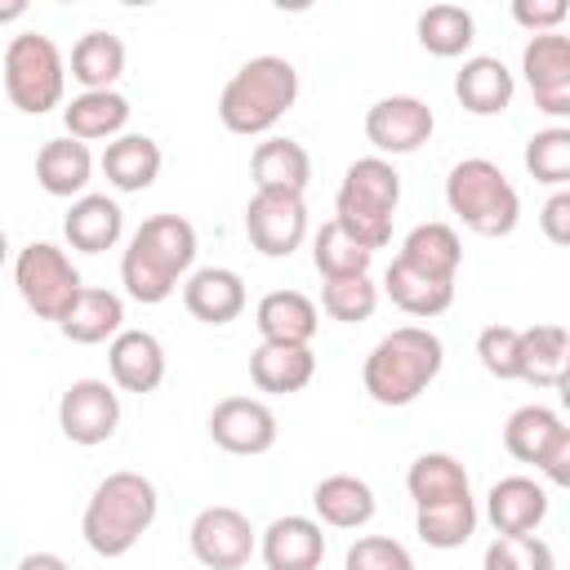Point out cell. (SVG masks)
Masks as SVG:
<instances>
[{
	"label": "cell",
	"instance_id": "1",
	"mask_svg": "<svg viewBox=\"0 0 570 570\" xmlns=\"http://www.w3.org/2000/svg\"><path fill=\"white\" fill-rule=\"evenodd\" d=\"M196 263V227L178 214H151L120 254V285L134 303H165Z\"/></svg>",
	"mask_w": 570,
	"mask_h": 570
},
{
	"label": "cell",
	"instance_id": "2",
	"mask_svg": "<svg viewBox=\"0 0 570 570\" xmlns=\"http://www.w3.org/2000/svg\"><path fill=\"white\" fill-rule=\"evenodd\" d=\"M441 365H445L441 338L423 325H401L370 347V356L361 365V387L374 405L401 410V405H414L432 387Z\"/></svg>",
	"mask_w": 570,
	"mask_h": 570
},
{
	"label": "cell",
	"instance_id": "3",
	"mask_svg": "<svg viewBox=\"0 0 570 570\" xmlns=\"http://www.w3.org/2000/svg\"><path fill=\"white\" fill-rule=\"evenodd\" d=\"M156 512H160V494L142 472H129V468L125 472H107L94 485L89 503H85L80 534H85L89 552L111 561V557L134 552V543L151 530Z\"/></svg>",
	"mask_w": 570,
	"mask_h": 570
},
{
	"label": "cell",
	"instance_id": "4",
	"mask_svg": "<svg viewBox=\"0 0 570 570\" xmlns=\"http://www.w3.org/2000/svg\"><path fill=\"white\" fill-rule=\"evenodd\" d=\"M298 102V71L281 53L249 58L218 94V120L227 134L258 138Z\"/></svg>",
	"mask_w": 570,
	"mask_h": 570
},
{
	"label": "cell",
	"instance_id": "5",
	"mask_svg": "<svg viewBox=\"0 0 570 570\" xmlns=\"http://www.w3.org/2000/svg\"><path fill=\"white\" fill-rule=\"evenodd\" d=\"M401 205V174L383 156H361L347 165L338 196H334V223L365 245L370 254L392 240V214Z\"/></svg>",
	"mask_w": 570,
	"mask_h": 570
},
{
	"label": "cell",
	"instance_id": "6",
	"mask_svg": "<svg viewBox=\"0 0 570 570\" xmlns=\"http://www.w3.org/2000/svg\"><path fill=\"white\" fill-rule=\"evenodd\" d=\"M445 205H450V214L468 232H476L485 240L512 236L517 223H521V196H517V187L485 156H468V160H459L450 169V178H445Z\"/></svg>",
	"mask_w": 570,
	"mask_h": 570
},
{
	"label": "cell",
	"instance_id": "7",
	"mask_svg": "<svg viewBox=\"0 0 570 570\" xmlns=\"http://www.w3.org/2000/svg\"><path fill=\"white\" fill-rule=\"evenodd\" d=\"M0 71H4V94L18 111L27 116H45L62 102V89H67V62L58 53V45L45 36V31H22L4 45V58H0Z\"/></svg>",
	"mask_w": 570,
	"mask_h": 570
},
{
	"label": "cell",
	"instance_id": "8",
	"mask_svg": "<svg viewBox=\"0 0 570 570\" xmlns=\"http://www.w3.org/2000/svg\"><path fill=\"white\" fill-rule=\"evenodd\" d=\"M13 285H18L22 303L40 321H53V325L67 316V307L85 289L80 285V272L71 267V258L58 245H49V240H31L27 249H18V258H13Z\"/></svg>",
	"mask_w": 570,
	"mask_h": 570
},
{
	"label": "cell",
	"instance_id": "9",
	"mask_svg": "<svg viewBox=\"0 0 570 570\" xmlns=\"http://www.w3.org/2000/svg\"><path fill=\"white\" fill-rule=\"evenodd\" d=\"M187 543L205 570H240L258 552V530L249 525V517L240 508L214 503V508H200L191 517Z\"/></svg>",
	"mask_w": 570,
	"mask_h": 570
},
{
	"label": "cell",
	"instance_id": "10",
	"mask_svg": "<svg viewBox=\"0 0 570 570\" xmlns=\"http://www.w3.org/2000/svg\"><path fill=\"white\" fill-rule=\"evenodd\" d=\"M245 236L263 258H289L307 236V205L303 196L254 191L245 205Z\"/></svg>",
	"mask_w": 570,
	"mask_h": 570
},
{
	"label": "cell",
	"instance_id": "11",
	"mask_svg": "<svg viewBox=\"0 0 570 570\" xmlns=\"http://www.w3.org/2000/svg\"><path fill=\"white\" fill-rule=\"evenodd\" d=\"M120 423V396L102 379H76L58 396V428L71 445H102L116 436Z\"/></svg>",
	"mask_w": 570,
	"mask_h": 570
},
{
	"label": "cell",
	"instance_id": "12",
	"mask_svg": "<svg viewBox=\"0 0 570 570\" xmlns=\"http://www.w3.org/2000/svg\"><path fill=\"white\" fill-rule=\"evenodd\" d=\"M432 129H436V116L414 94L379 98L365 111V138L374 142L379 156H410V151H419L432 138Z\"/></svg>",
	"mask_w": 570,
	"mask_h": 570
},
{
	"label": "cell",
	"instance_id": "13",
	"mask_svg": "<svg viewBox=\"0 0 570 570\" xmlns=\"http://www.w3.org/2000/svg\"><path fill=\"white\" fill-rule=\"evenodd\" d=\"M521 71L543 116H570V40L561 31L530 36L521 49Z\"/></svg>",
	"mask_w": 570,
	"mask_h": 570
},
{
	"label": "cell",
	"instance_id": "14",
	"mask_svg": "<svg viewBox=\"0 0 570 570\" xmlns=\"http://www.w3.org/2000/svg\"><path fill=\"white\" fill-rule=\"evenodd\" d=\"M209 436L218 450L254 459L276 445V414L258 396H223L209 414Z\"/></svg>",
	"mask_w": 570,
	"mask_h": 570
},
{
	"label": "cell",
	"instance_id": "15",
	"mask_svg": "<svg viewBox=\"0 0 570 570\" xmlns=\"http://www.w3.org/2000/svg\"><path fill=\"white\" fill-rule=\"evenodd\" d=\"M258 557L267 570H321L325 561V534L312 517H276L258 534Z\"/></svg>",
	"mask_w": 570,
	"mask_h": 570
},
{
	"label": "cell",
	"instance_id": "16",
	"mask_svg": "<svg viewBox=\"0 0 570 570\" xmlns=\"http://www.w3.org/2000/svg\"><path fill=\"white\" fill-rule=\"evenodd\" d=\"M107 370L120 392H156L165 383V347L147 330H120L107 347Z\"/></svg>",
	"mask_w": 570,
	"mask_h": 570
},
{
	"label": "cell",
	"instance_id": "17",
	"mask_svg": "<svg viewBox=\"0 0 570 570\" xmlns=\"http://www.w3.org/2000/svg\"><path fill=\"white\" fill-rule=\"evenodd\" d=\"M485 517L494 534H534L548 517V490L534 476H503L485 494Z\"/></svg>",
	"mask_w": 570,
	"mask_h": 570
},
{
	"label": "cell",
	"instance_id": "18",
	"mask_svg": "<svg viewBox=\"0 0 570 570\" xmlns=\"http://www.w3.org/2000/svg\"><path fill=\"white\" fill-rule=\"evenodd\" d=\"M183 307L205 325H227L245 312V281L232 267H196L183 281Z\"/></svg>",
	"mask_w": 570,
	"mask_h": 570
},
{
	"label": "cell",
	"instance_id": "19",
	"mask_svg": "<svg viewBox=\"0 0 570 570\" xmlns=\"http://www.w3.org/2000/svg\"><path fill=\"white\" fill-rule=\"evenodd\" d=\"M512 94H517V80L503 67V58H494V53L468 58L459 67V76H454V98L472 116H499V111H508L512 107Z\"/></svg>",
	"mask_w": 570,
	"mask_h": 570
},
{
	"label": "cell",
	"instance_id": "20",
	"mask_svg": "<svg viewBox=\"0 0 570 570\" xmlns=\"http://www.w3.org/2000/svg\"><path fill=\"white\" fill-rule=\"evenodd\" d=\"M254 325H258L263 343H298V347H312L316 325H321V312L298 289H272V294L258 298Z\"/></svg>",
	"mask_w": 570,
	"mask_h": 570
},
{
	"label": "cell",
	"instance_id": "21",
	"mask_svg": "<svg viewBox=\"0 0 570 570\" xmlns=\"http://www.w3.org/2000/svg\"><path fill=\"white\" fill-rule=\"evenodd\" d=\"M316 374V352L298 343H258L249 352V383L267 396L303 392Z\"/></svg>",
	"mask_w": 570,
	"mask_h": 570
},
{
	"label": "cell",
	"instance_id": "22",
	"mask_svg": "<svg viewBox=\"0 0 570 570\" xmlns=\"http://www.w3.org/2000/svg\"><path fill=\"white\" fill-rule=\"evenodd\" d=\"M254 191H281V196H303L312 183V156L294 138H267L249 156Z\"/></svg>",
	"mask_w": 570,
	"mask_h": 570
},
{
	"label": "cell",
	"instance_id": "23",
	"mask_svg": "<svg viewBox=\"0 0 570 570\" xmlns=\"http://www.w3.org/2000/svg\"><path fill=\"white\" fill-rule=\"evenodd\" d=\"M570 334L566 325H530L517 338V379L534 387H566Z\"/></svg>",
	"mask_w": 570,
	"mask_h": 570
},
{
	"label": "cell",
	"instance_id": "24",
	"mask_svg": "<svg viewBox=\"0 0 570 570\" xmlns=\"http://www.w3.org/2000/svg\"><path fill=\"white\" fill-rule=\"evenodd\" d=\"M312 508H316V521L330 525V530H361L374 521V490L370 481L352 476V472H334L325 481H316L312 490Z\"/></svg>",
	"mask_w": 570,
	"mask_h": 570
},
{
	"label": "cell",
	"instance_id": "25",
	"mask_svg": "<svg viewBox=\"0 0 570 570\" xmlns=\"http://www.w3.org/2000/svg\"><path fill=\"white\" fill-rule=\"evenodd\" d=\"M89 178H94L89 142H76V138H49V142L36 151V183H40L45 196H58V200L85 196Z\"/></svg>",
	"mask_w": 570,
	"mask_h": 570
},
{
	"label": "cell",
	"instance_id": "26",
	"mask_svg": "<svg viewBox=\"0 0 570 570\" xmlns=\"http://www.w3.org/2000/svg\"><path fill=\"white\" fill-rule=\"evenodd\" d=\"M62 125H67V138H76V142H102V138L111 142L129 125V98L116 94V89L76 94L62 107Z\"/></svg>",
	"mask_w": 570,
	"mask_h": 570
},
{
	"label": "cell",
	"instance_id": "27",
	"mask_svg": "<svg viewBox=\"0 0 570 570\" xmlns=\"http://www.w3.org/2000/svg\"><path fill=\"white\" fill-rule=\"evenodd\" d=\"M58 330H62V338H71V343H80V347L107 343V338H116V334L125 330V303H120V294H111V289L85 285V289L76 294V303L67 307V316L58 321Z\"/></svg>",
	"mask_w": 570,
	"mask_h": 570
},
{
	"label": "cell",
	"instance_id": "28",
	"mask_svg": "<svg viewBox=\"0 0 570 570\" xmlns=\"http://www.w3.org/2000/svg\"><path fill=\"white\" fill-rule=\"evenodd\" d=\"M98 165L116 191H147L160 178V142L147 134H120L107 142Z\"/></svg>",
	"mask_w": 570,
	"mask_h": 570
},
{
	"label": "cell",
	"instance_id": "29",
	"mask_svg": "<svg viewBox=\"0 0 570 570\" xmlns=\"http://www.w3.org/2000/svg\"><path fill=\"white\" fill-rule=\"evenodd\" d=\"M125 232V214L111 196H76L67 218H62V236L71 240V249L80 254H102L120 240Z\"/></svg>",
	"mask_w": 570,
	"mask_h": 570
},
{
	"label": "cell",
	"instance_id": "30",
	"mask_svg": "<svg viewBox=\"0 0 570 570\" xmlns=\"http://www.w3.org/2000/svg\"><path fill=\"white\" fill-rule=\"evenodd\" d=\"M383 289H387V298H392L405 316H419V321L441 316V312H450V303H454V281H436V276H428V272H414V267L401 263V258L387 263Z\"/></svg>",
	"mask_w": 570,
	"mask_h": 570
},
{
	"label": "cell",
	"instance_id": "31",
	"mask_svg": "<svg viewBox=\"0 0 570 570\" xmlns=\"http://www.w3.org/2000/svg\"><path fill=\"white\" fill-rule=\"evenodd\" d=\"M401 263H410L414 272H428L436 281H459L463 267V245L459 232L450 223H419L405 240H401Z\"/></svg>",
	"mask_w": 570,
	"mask_h": 570
},
{
	"label": "cell",
	"instance_id": "32",
	"mask_svg": "<svg viewBox=\"0 0 570 570\" xmlns=\"http://www.w3.org/2000/svg\"><path fill=\"white\" fill-rule=\"evenodd\" d=\"M405 490L414 499V508H428V503H441V499H459V494H472L468 485V468L445 454V450H428L410 463L405 472Z\"/></svg>",
	"mask_w": 570,
	"mask_h": 570
},
{
	"label": "cell",
	"instance_id": "33",
	"mask_svg": "<svg viewBox=\"0 0 570 570\" xmlns=\"http://www.w3.org/2000/svg\"><path fill=\"white\" fill-rule=\"evenodd\" d=\"M125 71V45L111 31H85L71 49V80L80 85V94L94 89H111Z\"/></svg>",
	"mask_w": 570,
	"mask_h": 570
},
{
	"label": "cell",
	"instance_id": "34",
	"mask_svg": "<svg viewBox=\"0 0 570 570\" xmlns=\"http://www.w3.org/2000/svg\"><path fill=\"white\" fill-rule=\"evenodd\" d=\"M414 530L428 548H463L476 530V499L472 494H459V499H441V503H428V508H414Z\"/></svg>",
	"mask_w": 570,
	"mask_h": 570
},
{
	"label": "cell",
	"instance_id": "35",
	"mask_svg": "<svg viewBox=\"0 0 570 570\" xmlns=\"http://www.w3.org/2000/svg\"><path fill=\"white\" fill-rule=\"evenodd\" d=\"M476 40V22L463 4H428L419 13V45L432 58H459Z\"/></svg>",
	"mask_w": 570,
	"mask_h": 570
},
{
	"label": "cell",
	"instance_id": "36",
	"mask_svg": "<svg viewBox=\"0 0 570 570\" xmlns=\"http://www.w3.org/2000/svg\"><path fill=\"white\" fill-rule=\"evenodd\" d=\"M566 423L557 419V410L548 405H521L508 414L503 423V450L517 459V463H539V454L552 445V436L561 432Z\"/></svg>",
	"mask_w": 570,
	"mask_h": 570
},
{
	"label": "cell",
	"instance_id": "37",
	"mask_svg": "<svg viewBox=\"0 0 570 570\" xmlns=\"http://www.w3.org/2000/svg\"><path fill=\"white\" fill-rule=\"evenodd\" d=\"M312 263H316V272H321L325 281H334V276H365L370 263H374V254H370L365 245H356V240L330 218V223H321V232L312 236Z\"/></svg>",
	"mask_w": 570,
	"mask_h": 570
},
{
	"label": "cell",
	"instance_id": "38",
	"mask_svg": "<svg viewBox=\"0 0 570 570\" xmlns=\"http://www.w3.org/2000/svg\"><path fill=\"white\" fill-rule=\"evenodd\" d=\"M521 160H525V169H530L534 183L566 187L570 183V129L566 125H552V129L530 134Z\"/></svg>",
	"mask_w": 570,
	"mask_h": 570
},
{
	"label": "cell",
	"instance_id": "39",
	"mask_svg": "<svg viewBox=\"0 0 570 570\" xmlns=\"http://www.w3.org/2000/svg\"><path fill=\"white\" fill-rule=\"evenodd\" d=\"M379 307V285L365 276H334L321 285V312L330 321H343V325H361L370 321Z\"/></svg>",
	"mask_w": 570,
	"mask_h": 570
},
{
	"label": "cell",
	"instance_id": "40",
	"mask_svg": "<svg viewBox=\"0 0 570 570\" xmlns=\"http://www.w3.org/2000/svg\"><path fill=\"white\" fill-rule=\"evenodd\" d=\"M481 570H557V557L539 534H499L485 548Z\"/></svg>",
	"mask_w": 570,
	"mask_h": 570
},
{
	"label": "cell",
	"instance_id": "41",
	"mask_svg": "<svg viewBox=\"0 0 570 570\" xmlns=\"http://www.w3.org/2000/svg\"><path fill=\"white\" fill-rule=\"evenodd\" d=\"M343 570H414V557L405 552V543H396L387 534H361L347 548Z\"/></svg>",
	"mask_w": 570,
	"mask_h": 570
},
{
	"label": "cell",
	"instance_id": "42",
	"mask_svg": "<svg viewBox=\"0 0 570 570\" xmlns=\"http://www.w3.org/2000/svg\"><path fill=\"white\" fill-rule=\"evenodd\" d=\"M517 338H521V330H512V325H485L476 334L481 370L494 374L499 383H512L517 379Z\"/></svg>",
	"mask_w": 570,
	"mask_h": 570
},
{
	"label": "cell",
	"instance_id": "43",
	"mask_svg": "<svg viewBox=\"0 0 570 570\" xmlns=\"http://www.w3.org/2000/svg\"><path fill=\"white\" fill-rule=\"evenodd\" d=\"M566 0H517L512 4V18L530 31V36H543V31H557L566 22Z\"/></svg>",
	"mask_w": 570,
	"mask_h": 570
},
{
	"label": "cell",
	"instance_id": "44",
	"mask_svg": "<svg viewBox=\"0 0 570 570\" xmlns=\"http://www.w3.org/2000/svg\"><path fill=\"white\" fill-rule=\"evenodd\" d=\"M539 227H543V236H548L552 245H570V191H566V187H557V191L543 200Z\"/></svg>",
	"mask_w": 570,
	"mask_h": 570
},
{
	"label": "cell",
	"instance_id": "45",
	"mask_svg": "<svg viewBox=\"0 0 570 570\" xmlns=\"http://www.w3.org/2000/svg\"><path fill=\"white\" fill-rule=\"evenodd\" d=\"M552 485H570V428H561L557 436H552V445L539 454V463H534Z\"/></svg>",
	"mask_w": 570,
	"mask_h": 570
},
{
	"label": "cell",
	"instance_id": "46",
	"mask_svg": "<svg viewBox=\"0 0 570 570\" xmlns=\"http://www.w3.org/2000/svg\"><path fill=\"white\" fill-rule=\"evenodd\" d=\"M18 570H71L58 552H27L22 561H18Z\"/></svg>",
	"mask_w": 570,
	"mask_h": 570
},
{
	"label": "cell",
	"instance_id": "47",
	"mask_svg": "<svg viewBox=\"0 0 570 570\" xmlns=\"http://www.w3.org/2000/svg\"><path fill=\"white\" fill-rule=\"evenodd\" d=\"M27 13V0H0V22H18Z\"/></svg>",
	"mask_w": 570,
	"mask_h": 570
},
{
	"label": "cell",
	"instance_id": "48",
	"mask_svg": "<svg viewBox=\"0 0 570 570\" xmlns=\"http://www.w3.org/2000/svg\"><path fill=\"white\" fill-rule=\"evenodd\" d=\"M4 258H9V236H4V227H0V267H4Z\"/></svg>",
	"mask_w": 570,
	"mask_h": 570
}]
</instances>
